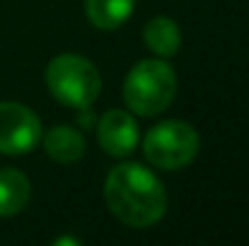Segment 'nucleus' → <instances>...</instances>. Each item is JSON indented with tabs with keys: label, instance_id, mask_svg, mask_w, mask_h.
<instances>
[{
	"label": "nucleus",
	"instance_id": "39448f33",
	"mask_svg": "<svg viewBox=\"0 0 249 246\" xmlns=\"http://www.w3.org/2000/svg\"><path fill=\"white\" fill-rule=\"evenodd\" d=\"M41 143L39 116L17 101H0V152L27 155Z\"/></svg>",
	"mask_w": 249,
	"mask_h": 246
},
{
	"label": "nucleus",
	"instance_id": "0eeeda50",
	"mask_svg": "<svg viewBox=\"0 0 249 246\" xmlns=\"http://www.w3.org/2000/svg\"><path fill=\"white\" fill-rule=\"evenodd\" d=\"M44 152L58 164H73L83 160L85 155V138L78 128L71 126H56L46 135H41Z\"/></svg>",
	"mask_w": 249,
	"mask_h": 246
},
{
	"label": "nucleus",
	"instance_id": "f03ea898",
	"mask_svg": "<svg viewBox=\"0 0 249 246\" xmlns=\"http://www.w3.org/2000/svg\"><path fill=\"white\" fill-rule=\"evenodd\" d=\"M177 94L174 68L162 58H145L124 80V101L138 116H158Z\"/></svg>",
	"mask_w": 249,
	"mask_h": 246
},
{
	"label": "nucleus",
	"instance_id": "20e7f679",
	"mask_svg": "<svg viewBox=\"0 0 249 246\" xmlns=\"http://www.w3.org/2000/svg\"><path fill=\"white\" fill-rule=\"evenodd\" d=\"M198 145H201V140L191 123L162 121L148 131V135L143 140V155L158 169L177 171L196 160Z\"/></svg>",
	"mask_w": 249,
	"mask_h": 246
},
{
	"label": "nucleus",
	"instance_id": "f257e3e1",
	"mask_svg": "<svg viewBox=\"0 0 249 246\" xmlns=\"http://www.w3.org/2000/svg\"><path fill=\"white\" fill-rule=\"evenodd\" d=\"M104 200L124 225L136 230L153 227L167 213L162 181L138 162H124L109 171L104 181Z\"/></svg>",
	"mask_w": 249,
	"mask_h": 246
},
{
	"label": "nucleus",
	"instance_id": "1a4fd4ad",
	"mask_svg": "<svg viewBox=\"0 0 249 246\" xmlns=\"http://www.w3.org/2000/svg\"><path fill=\"white\" fill-rule=\"evenodd\" d=\"M143 41L145 46L160 56V58H172L179 46H181V32H179V24L174 19H169L165 15H158L153 17L145 29H143Z\"/></svg>",
	"mask_w": 249,
	"mask_h": 246
},
{
	"label": "nucleus",
	"instance_id": "9b49d317",
	"mask_svg": "<svg viewBox=\"0 0 249 246\" xmlns=\"http://www.w3.org/2000/svg\"><path fill=\"white\" fill-rule=\"evenodd\" d=\"M53 244H56V246H66V244H71V246H80L83 242H80V239H75V237H61V239H56Z\"/></svg>",
	"mask_w": 249,
	"mask_h": 246
},
{
	"label": "nucleus",
	"instance_id": "423d86ee",
	"mask_svg": "<svg viewBox=\"0 0 249 246\" xmlns=\"http://www.w3.org/2000/svg\"><path fill=\"white\" fill-rule=\"evenodd\" d=\"M97 140L109 157H128L138 145L136 118L128 111L109 109L97 121Z\"/></svg>",
	"mask_w": 249,
	"mask_h": 246
},
{
	"label": "nucleus",
	"instance_id": "6e6552de",
	"mask_svg": "<svg viewBox=\"0 0 249 246\" xmlns=\"http://www.w3.org/2000/svg\"><path fill=\"white\" fill-rule=\"evenodd\" d=\"M32 198L29 179L12 166L0 169V217H12L27 208Z\"/></svg>",
	"mask_w": 249,
	"mask_h": 246
},
{
	"label": "nucleus",
	"instance_id": "7ed1b4c3",
	"mask_svg": "<svg viewBox=\"0 0 249 246\" xmlns=\"http://www.w3.org/2000/svg\"><path fill=\"white\" fill-rule=\"evenodd\" d=\"M46 87L61 104L89 109L102 92V78L92 61L78 53H61L46 66Z\"/></svg>",
	"mask_w": 249,
	"mask_h": 246
},
{
	"label": "nucleus",
	"instance_id": "9d476101",
	"mask_svg": "<svg viewBox=\"0 0 249 246\" xmlns=\"http://www.w3.org/2000/svg\"><path fill=\"white\" fill-rule=\"evenodd\" d=\"M133 5L136 0H85V15L97 29H116L131 17Z\"/></svg>",
	"mask_w": 249,
	"mask_h": 246
}]
</instances>
